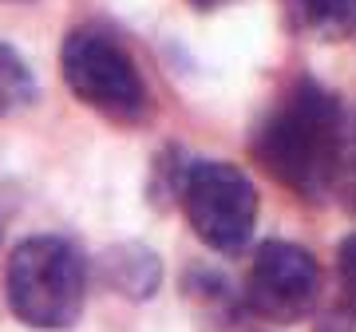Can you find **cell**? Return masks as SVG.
Masks as SVG:
<instances>
[{"label":"cell","mask_w":356,"mask_h":332,"mask_svg":"<svg viewBox=\"0 0 356 332\" xmlns=\"http://www.w3.org/2000/svg\"><path fill=\"white\" fill-rule=\"evenodd\" d=\"M344 119V103L325 83L301 76L261 115L250 139V154L277 186L317 202L332 194Z\"/></svg>","instance_id":"1"},{"label":"cell","mask_w":356,"mask_h":332,"mask_svg":"<svg viewBox=\"0 0 356 332\" xmlns=\"http://www.w3.org/2000/svg\"><path fill=\"white\" fill-rule=\"evenodd\" d=\"M4 297L28 329L64 332L88 305V257L72 238L36 233L13 245L4 269Z\"/></svg>","instance_id":"2"},{"label":"cell","mask_w":356,"mask_h":332,"mask_svg":"<svg viewBox=\"0 0 356 332\" xmlns=\"http://www.w3.org/2000/svg\"><path fill=\"white\" fill-rule=\"evenodd\" d=\"M60 72L83 107L119 127H143L151 119V88L127 44L103 24H79L64 36Z\"/></svg>","instance_id":"3"},{"label":"cell","mask_w":356,"mask_h":332,"mask_svg":"<svg viewBox=\"0 0 356 332\" xmlns=\"http://www.w3.org/2000/svg\"><path fill=\"white\" fill-rule=\"evenodd\" d=\"M178 202L191 217V230L198 242L214 254H242L257 226V186L250 182L242 166L234 163H186Z\"/></svg>","instance_id":"4"},{"label":"cell","mask_w":356,"mask_h":332,"mask_svg":"<svg viewBox=\"0 0 356 332\" xmlns=\"http://www.w3.org/2000/svg\"><path fill=\"white\" fill-rule=\"evenodd\" d=\"M245 305L250 313L273 324L305 320L321 301V265L305 245L261 242L245 277Z\"/></svg>","instance_id":"5"},{"label":"cell","mask_w":356,"mask_h":332,"mask_svg":"<svg viewBox=\"0 0 356 332\" xmlns=\"http://www.w3.org/2000/svg\"><path fill=\"white\" fill-rule=\"evenodd\" d=\"M99 277L111 293L127 297V301H151L159 293V285H163V265H159L154 249L127 242V245H111L103 254Z\"/></svg>","instance_id":"6"},{"label":"cell","mask_w":356,"mask_h":332,"mask_svg":"<svg viewBox=\"0 0 356 332\" xmlns=\"http://www.w3.org/2000/svg\"><path fill=\"white\" fill-rule=\"evenodd\" d=\"M293 32L317 40H341L356 28V0H281Z\"/></svg>","instance_id":"7"},{"label":"cell","mask_w":356,"mask_h":332,"mask_svg":"<svg viewBox=\"0 0 356 332\" xmlns=\"http://www.w3.org/2000/svg\"><path fill=\"white\" fill-rule=\"evenodd\" d=\"M36 99V79L13 48L0 44V115H16Z\"/></svg>","instance_id":"8"},{"label":"cell","mask_w":356,"mask_h":332,"mask_svg":"<svg viewBox=\"0 0 356 332\" xmlns=\"http://www.w3.org/2000/svg\"><path fill=\"white\" fill-rule=\"evenodd\" d=\"M332 194L344 198L348 210H356V111H348V119H344V142H341V158H337Z\"/></svg>","instance_id":"9"},{"label":"cell","mask_w":356,"mask_h":332,"mask_svg":"<svg viewBox=\"0 0 356 332\" xmlns=\"http://www.w3.org/2000/svg\"><path fill=\"white\" fill-rule=\"evenodd\" d=\"M337 273H341V301L337 308L356 320V233H348L337 254Z\"/></svg>","instance_id":"10"},{"label":"cell","mask_w":356,"mask_h":332,"mask_svg":"<svg viewBox=\"0 0 356 332\" xmlns=\"http://www.w3.org/2000/svg\"><path fill=\"white\" fill-rule=\"evenodd\" d=\"M194 8H202V13H210V8H218V4H226V0H191Z\"/></svg>","instance_id":"11"},{"label":"cell","mask_w":356,"mask_h":332,"mask_svg":"<svg viewBox=\"0 0 356 332\" xmlns=\"http://www.w3.org/2000/svg\"><path fill=\"white\" fill-rule=\"evenodd\" d=\"M13 4H28V0H13Z\"/></svg>","instance_id":"12"}]
</instances>
